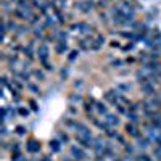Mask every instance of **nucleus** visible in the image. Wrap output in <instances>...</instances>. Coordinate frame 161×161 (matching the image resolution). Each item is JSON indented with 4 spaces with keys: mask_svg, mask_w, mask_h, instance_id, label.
<instances>
[{
    "mask_svg": "<svg viewBox=\"0 0 161 161\" xmlns=\"http://www.w3.org/2000/svg\"><path fill=\"white\" fill-rule=\"evenodd\" d=\"M26 89H29V90H31V92H34V93H40L39 86H37V84H34V82H28V84H26Z\"/></svg>",
    "mask_w": 161,
    "mask_h": 161,
    "instance_id": "obj_34",
    "label": "nucleus"
},
{
    "mask_svg": "<svg viewBox=\"0 0 161 161\" xmlns=\"http://www.w3.org/2000/svg\"><path fill=\"white\" fill-rule=\"evenodd\" d=\"M132 161H137V159H136V158H134V159H132Z\"/></svg>",
    "mask_w": 161,
    "mask_h": 161,
    "instance_id": "obj_54",
    "label": "nucleus"
},
{
    "mask_svg": "<svg viewBox=\"0 0 161 161\" xmlns=\"http://www.w3.org/2000/svg\"><path fill=\"white\" fill-rule=\"evenodd\" d=\"M123 148H124L126 155H132V156H134V152H136V150H134V145H132V143H129V142H127V143L123 147Z\"/></svg>",
    "mask_w": 161,
    "mask_h": 161,
    "instance_id": "obj_38",
    "label": "nucleus"
},
{
    "mask_svg": "<svg viewBox=\"0 0 161 161\" xmlns=\"http://www.w3.org/2000/svg\"><path fill=\"white\" fill-rule=\"evenodd\" d=\"M66 76H68V68H66V69H61V77H66Z\"/></svg>",
    "mask_w": 161,
    "mask_h": 161,
    "instance_id": "obj_52",
    "label": "nucleus"
},
{
    "mask_svg": "<svg viewBox=\"0 0 161 161\" xmlns=\"http://www.w3.org/2000/svg\"><path fill=\"white\" fill-rule=\"evenodd\" d=\"M11 86L15 87V89H18L19 92H21V90H23V89L26 87V84L23 82L21 79H18V77H11Z\"/></svg>",
    "mask_w": 161,
    "mask_h": 161,
    "instance_id": "obj_27",
    "label": "nucleus"
},
{
    "mask_svg": "<svg viewBox=\"0 0 161 161\" xmlns=\"http://www.w3.org/2000/svg\"><path fill=\"white\" fill-rule=\"evenodd\" d=\"M118 134H119V132H118V129H114V127H110L108 130L105 132V136L108 137V139H116V137H118Z\"/></svg>",
    "mask_w": 161,
    "mask_h": 161,
    "instance_id": "obj_33",
    "label": "nucleus"
},
{
    "mask_svg": "<svg viewBox=\"0 0 161 161\" xmlns=\"http://www.w3.org/2000/svg\"><path fill=\"white\" fill-rule=\"evenodd\" d=\"M21 150V143L19 142H11L10 143V152H18Z\"/></svg>",
    "mask_w": 161,
    "mask_h": 161,
    "instance_id": "obj_41",
    "label": "nucleus"
},
{
    "mask_svg": "<svg viewBox=\"0 0 161 161\" xmlns=\"http://www.w3.org/2000/svg\"><path fill=\"white\" fill-rule=\"evenodd\" d=\"M82 84H84L82 79H76L74 82H73V87H74V89H80V87H82Z\"/></svg>",
    "mask_w": 161,
    "mask_h": 161,
    "instance_id": "obj_46",
    "label": "nucleus"
},
{
    "mask_svg": "<svg viewBox=\"0 0 161 161\" xmlns=\"http://www.w3.org/2000/svg\"><path fill=\"white\" fill-rule=\"evenodd\" d=\"M126 118H127L129 123H136V124H139V121H140V118H139L137 111H127Z\"/></svg>",
    "mask_w": 161,
    "mask_h": 161,
    "instance_id": "obj_28",
    "label": "nucleus"
},
{
    "mask_svg": "<svg viewBox=\"0 0 161 161\" xmlns=\"http://www.w3.org/2000/svg\"><path fill=\"white\" fill-rule=\"evenodd\" d=\"M136 140H137V147H139L140 150H147V148L152 145V140L147 137V136H140V137L136 139Z\"/></svg>",
    "mask_w": 161,
    "mask_h": 161,
    "instance_id": "obj_19",
    "label": "nucleus"
},
{
    "mask_svg": "<svg viewBox=\"0 0 161 161\" xmlns=\"http://www.w3.org/2000/svg\"><path fill=\"white\" fill-rule=\"evenodd\" d=\"M71 31L79 32V34H97L95 32V26L89 24L87 21H77L71 24Z\"/></svg>",
    "mask_w": 161,
    "mask_h": 161,
    "instance_id": "obj_2",
    "label": "nucleus"
},
{
    "mask_svg": "<svg viewBox=\"0 0 161 161\" xmlns=\"http://www.w3.org/2000/svg\"><path fill=\"white\" fill-rule=\"evenodd\" d=\"M79 55H80V50H79V48L71 50V52L68 53V61H74L76 58H79Z\"/></svg>",
    "mask_w": 161,
    "mask_h": 161,
    "instance_id": "obj_32",
    "label": "nucleus"
},
{
    "mask_svg": "<svg viewBox=\"0 0 161 161\" xmlns=\"http://www.w3.org/2000/svg\"><path fill=\"white\" fill-rule=\"evenodd\" d=\"M105 44H106V37H105L103 34H98V32H97V34H95V40H93L90 50H92V52H98Z\"/></svg>",
    "mask_w": 161,
    "mask_h": 161,
    "instance_id": "obj_13",
    "label": "nucleus"
},
{
    "mask_svg": "<svg viewBox=\"0 0 161 161\" xmlns=\"http://www.w3.org/2000/svg\"><path fill=\"white\" fill-rule=\"evenodd\" d=\"M40 64H42V68H44L47 73H50V71L55 69V66H53V63H50L48 60H47V61H44V63H40Z\"/></svg>",
    "mask_w": 161,
    "mask_h": 161,
    "instance_id": "obj_35",
    "label": "nucleus"
},
{
    "mask_svg": "<svg viewBox=\"0 0 161 161\" xmlns=\"http://www.w3.org/2000/svg\"><path fill=\"white\" fill-rule=\"evenodd\" d=\"M114 108H116V111H118V114H127V106L124 105V103H118V105H114Z\"/></svg>",
    "mask_w": 161,
    "mask_h": 161,
    "instance_id": "obj_31",
    "label": "nucleus"
},
{
    "mask_svg": "<svg viewBox=\"0 0 161 161\" xmlns=\"http://www.w3.org/2000/svg\"><path fill=\"white\" fill-rule=\"evenodd\" d=\"M114 89H116L118 92H121V93H127V92H130L132 86H130L129 82H119V84H116Z\"/></svg>",
    "mask_w": 161,
    "mask_h": 161,
    "instance_id": "obj_25",
    "label": "nucleus"
},
{
    "mask_svg": "<svg viewBox=\"0 0 161 161\" xmlns=\"http://www.w3.org/2000/svg\"><path fill=\"white\" fill-rule=\"evenodd\" d=\"M16 110H18V114H19L21 118H28V116L31 114V111H29L28 106H16Z\"/></svg>",
    "mask_w": 161,
    "mask_h": 161,
    "instance_id": "obj_29",
    "label": "nucleus"
},
{
    "mask_svg": "<svg viewBox=\"0 0 161 161\" xmlns=\"http://www.w3.org/2000/svg\"><path fill=\"white\" fill-rule=\"evenodd\" d=\"M36 55H37V60L39 63H44L48 60V55H50V48H48V44L47 42H40L36 48Z\"/></svg>",
    "mask_w": 161,
    "mask_h": 161,
    "instance_id": "obj_3",
    "label": "nucleus"
},
{
    "mask_svg": "<svg viewBox=\"0 0 161 161\" xmlns=\"http://www.w3.org/2000/svg\"><path fill=\"white\" fill-rule=\"evenodd\" d=\"M123 64H124V61H123V60H114V61L111 63V66H116V68H121Z\"/></svg>",
    "mask_w": 161,
    "mask_h": 161,
    "instance_id": "obj_48",
    "label": "nucleus"
},
{
    "mask_svg": "<svg viewBox=\"0 0 161 161\" xmlns=\"http://www.w3.org/2000/svg\"><path fill=\"white\" fill-rule=\"evenodd\" d=\"M95 7H97V3L93 2V0H86V2H77V3H76V8H77L80 13H90Z\"/></svg>",
    "mask_w": 161,
    "mask_h": 161,
    "instance_id": "obj_10",
    "label": "nucleus"
},
{
    "mask_svg": "<svg viewBox=\"0 0 161 161\" xmlns=\"http://www.w3.org/2000/svg\"><path fill=\"white\" fill-rule=\"evenodd\" d=\"M98 8H106L108 7V0H98V2H95Z\"/></svg>",
    "mask_w": 161,
    "mask_h": 161,
    "instance_id": "obj_45",
    "label": "nucleus"
},
{
    "mask_svg": "<svg viewBox=\"0 0 161 161\" xmlns=\"http://www.w3.org/2000/svg\"><path fill=\"white\" fill-rule=\"evenodd\" d=\"M0 134H2V137H3V139L8 136V127H7V124H3V126H2V132H0Z\"/></svg>",
    "mask_w": 161,
    "mask_h": 161,
    "instance_id": "obj_50",
    "label": "nucleus"
},
{
    "mask_svg": "<svg viewBox=\"0 0 161 161\" xmlns=\"http://www.w3.org/2000/svg\"><path fill=\"white\" fill-rule=\"evenodd\" d=\"M95 111L100 114V116H105L110 113V108H108V103H106L105 100H97L95 103Z\"/></svg>",
    "mask_w": 161,
    "mask_h": 161,
    "instance_id": "obj_17",
    "label": "nucleus"
},
{
    "mask_svg": "<svg viewBox=\"0 0 161 161\" xmlns=\"http://www.w3.org/2000/svg\"><path fill=\"white\" fill-rule=\"evenodd\" d=\"M153 156H155L158 161H161V147H158V145L153 147Z\"/></svg>",
    "mask_w": 161,
    "mask_h": 161,
    "instance_id": "obj_40",
    "label": "nucleus"
},
{
    "mask_svg": "<svg viewBox=\"0 0 161 161\" xmlns=\"http://www.w3.org/2000/svg\"><path fill=\"white\" fill-rule=\"evenodd\" d=\"M108 16H110V15H108V13H105V11H100V13H98V19H100L102 23H108V21L111 19V18H108Z\"/></svg>",
    "mask_w": 161,
    "mask_h": 161,
    "instance_id": "obj_39",
    "label": "nucleus"
},
{
    "mask_svg": "<svg viewBox=\"0 0 161 161\" xmlns=\"http://www.w3.org/2000/svg\"><path fill=\"white\" fill-rule=\"evenodd\" d=\"M68 100H69L71 103H82V102H84L82 95H80L79 92H71L69 95H68Z\"/></svg>",
    "mask_w": 161,
    "mask_h": 161,
    "instance_id": "obj_24",
    "label": "nucleus"
},
{
    "mask_svg": "<svg viewBox=\"0 0 161 161\" xmlns=\"http://www.w3.org/2000/svg\"><path fill=\"white\" fill-rule=\"evenodd\" d=\"M2 8H3V11L10 10V0H2Z\"/></svg>",
    "mask_w": 161,
    "mask_h": 161,
    "instance_id": "obj_47",
    "label": "nucleus"
},
{
    "mask_svg": "<svg viewBox=\"0 0 161 161\" xmlns=\"http://www.w3.org/2000/svg\"><path fill=\"white\" fill-rule=\"evenodd\" d=\"M23 152L18 150V152H11V161H23Z\"/></svg>",
    "mask_w": 161,
    "mask_h": 161,
    "instance_id": "obj_36",
    "label": "nucleus"
},
{
    "mask_svg": "<svg viewBox=\"0 0 161 161\" xmlns=\"http://www.w3.org/2000/svg\"><path fill=\"white\" fill-rule=\"evenodd\" d=\"M40 148H42V145H40L39 140H36V139H28V140H26V152H29V153H39Z\"/></svg>",
    "mask_w": 161,
    "mask_h": 161,
    "instance_id": "obj_12",
    "label": "nucleus"
},
{
    "mask_svg": "<svg viewBox=\"0 0 161 161\" xmlns=\"http://www.w3.org/2000/svg\"><path fill=\"white\" fill-rule=\"evenodd\" d=\"M103 119H105L111 127H118V126H119V114H118V113H108V114L103 116Z\"/></svg>",
    "mask_w": 161,
    "mask_h": 161,
    "instance_id": "obj_18",
    "label": "nucleus"
},
{
    "mask_svg": "<svg viewBox=\"0 0 161 161\" xmlns=\"http://www.w3.org/2000/svg\"><path fill=\"white\" fill-rule=\"evenodd\" d=\"M28 103H29V106H31V110H32V111H39V105H37V102H36L34 98H29Z\"/></svg>",
    "mask_w": 161,
    "mask_h": 161,
    "instance_id": "obj_42",
    "label": "nucleus"
},
{
    "mask_svg": "<svg viewBox=\"0 0 161 161\" xmlns=\"http://www.w3.org/2000/svg\"><path fill=\"white\" fill-rule=\"evenodd\" d=\"M126 63H127V64L136 63V58H134V57H127V58H126Z\"/></svg>",
    "mask_w": 161,
    "mask_h": 161,
    "instance_id": "obj_51",
    "label": "nucleus"
},
{
    "mask_svg": "<svg viewBox=\"0 0 161 161\" xmlns=\"http://www.w3.org/2000/svg\"><path fill=\"white\" fill-rule=\"evenodd\" d=\"M29 32H32L31 24L29 23H21V24H18V29L15 31V37H21V36L29 34Z\"/></svg>",
    "mask_w": 161,
    "mask_h": 161,
    "instance_id": "obj_16",
    "label": "nucleus"
},
{
    "mask_svg": "<svg viewBox=\"0 0 161 161\" xmlns=\"http://www.w3.org/2000/svg\"><path fill=\"white\" fill-rule=\"evenodd\" d=\"M95 103H97V100L93 98V97H87V98H84V102H82L84 111H86L87 114H92L93 111H95Z\"/></svg>",
    "mask_w": 161,
    "mask_h": 161,
    "instance_id": "obj_14",
    "label": "nucleus"
},
{
    "mask_svg": "<svg viewBox=\"0 0 161 161\" xmlns=\"http://www.w3.org/2000/svg\"><path fill=\"white\" fill-rule=\"evenodd\" d=\"M119 97H121V92H118L116 89H111V90H106L103 93V100L108 103V105H118L119 103Z\"/></svg>",
    "mask_w": 161,
    "mask_h": 161,
    "instance_id": "obj_5",
    "label": "nucleus"
},
{
    "mask_svg": "<svg viewBox=\"0 0 161 161\" xmlns=\"http://www.w3.org/2000/svg\"><path fill=\"white\" fill-rule=\"evenodd\" d=\"M23 161H32V159H23Z\"/></svg>",
    "mask_w": 161,
    "mask_h": 161,
    "instance_id": "obj_53",
    "label": "nucleus"
},
{
    "mask_svg": "<svg viewBox=\"0 0 161 161\" xmlns=\"http://www.w3.org/2000/svg\"><path fill=\"white\" fill-rule=\"evenodd\" d=\"M124 130H126L127 136L132 137V139H139L142 136V130H140L139 124H136V123H129L127 121V124L124 126Z\"/></svg>",
    "mask_w": 161,
    "mask_h": 161,
    "instance_id": "obj_7",
    "label": "nucleus"
},
{
    "mask_svg": "<svg viewBox=\"0 0 161 161\" xmlns=\"http://www.w3.org/2000/svg\"><path fill=\"white\" fill-rule=\"evenodd\" d=\"M61 142L58 140V139H52L50 142H48V150L52 152V153H60L61 152Z\"/></svg>",
    "mask_w": 161,
    "mask_h": 161,
    "instance_id": "obj_20",
    "label": "nucleus"
},
{
    "mask_svg": "<svg viewBox=\"0 0 161 161\" xmlns=\"http://www.w3.org/2000/svg\"><path fill=\"white\" fill-rule=\"evenodd\" d=\"M69 155L74 161H84L87 158V152L86 148H82L80 145H71L69 147Z\"/></svg>",
    "mask_w": 161,
    "mask_h": 161,
    "instance_id": "obj_4",
    "label": "nucleus"
},
{
    "mask_svg": "<svg viewBox=\"0 0 161 161\" xmlns=\"http://www.w3.org/2000/svg\"><path fill=\"white\" fill-rule=\"evenodd\" d=\"M53 50H55L57 55H64L66 52H68V42L66 40H57L55 45H53Z\"/></svg>",
    "mask_w": 161,
    "mask_h": 161,
    "instance_id": "obj_15",
    "label": "nucleus"
},
{
    "mask_svg": "<svg viewBox=\"0 0 161 161\" xmlns=\"http://www.w3.org/2000/svg\"><path fill=\"white\" fill-rule=\"evenodd\" d=\"M79 114V108L74 103H69V106L66 108V116H71V118H77Z\"/></svg>",
    "mask_w": 161,
    "mask_h": 161,
    "instance_id": "obj_26",
    "label": "nucleus"
},
{
    "mask_svg": "<svg viewBox=\"0 0 161 161\" xmlns=\"http://www.w3.org/2000/svg\"><path fill=\"white\" fill-rule=\"evenodd\" d=\"M76 124H77V119H74V118H71V116H64V119H63V126L66 127V129H76Z\"/></svg>",
    "mask_w": 161,
    "mask_h": 161,
    "instance_id": "obj_22",
    "label": "nucleus"
},
{
    "mask_svg": "<svg viewBox=\"0 0 161 161\" xmlns=\"http://www.w3.org/2000/svg\"><path fill=\"white\" fill-rule=\"evenodd\" d=\"M140 93H143L145 97H153L156 95V86L155 82H145V84H140Z\"/></svg>",
    "mask_w": 161,
    "mask_h": 161,
    "instance_id": "obj_8",
    "label": "nucleus"
},
{
    "mask_svg": "<svg viewBox=\"0 0 161 161\" xmlns=\"http://www.w3.org/2000/svg\"><path fill=\"white\" fill-rule=\"evenodd\" d=\"M134 44H136V42H130V44H126V45H123V47H121V50H123V52H130V50L134 48Z\"/></svg>",
    "mask_w": 161,
    "mask_h": 161,
    "instance_id": "obj_44",
    "label": "nucleus"
},
{
    "mask_svg": "<svg viewBox=\"0 0 161 161\" xmlns=\"http://www.w3.org/2000/svg\"><path fill=\"white\" fill-rule=\"evenodd\" d=\"M74 140L77 142V145H80L86 150H90L93 147V140H90V139H87L84 136H80V134H77V132H74Z\"/></svg>",
    "mask_w": 161,
    "mask_h": 161,
    "instance_id": "obj_9",
    "label": "nucleus"
},
{
    "mask_svg": "<svg viewBox=\"0 0 161 161\" xmlns=\"http://www.w3.org/2000/svg\"><path fill=\"white\" fill-rule=\"evenodd\" d=\"M34 13H36L34 10H24V8H19V7L11 8V16L15 19L23 21V23H29V19L32 18Z\"/></svg>",
    "mask_w": 161,
    "mask_h": 161,
    "instance_id": "obj_1",
    "label": "nucleus"
},
{
    "mask_svg": "<svg viewBox=\"0 0 161 161\" xmlns=\"http://www.w3.org/2000/svg\"><path fill=\"white\" fill-rule=\"evenodd\" d=\"M74 132H77V134H80V136H84V137H87V139H90V140H93V134H92V129L86 124V123H82V121H77V124H76V129H74Z\"/></svg>",
    "mask_w": 161,
    "mask_h": 161,
    "instance_id": "obj_6",
    "label": "nucleus"
},
{
    "mask_svg": "<svg viewBox=\"0 0 161 161\" xmlns=\"http://www.w3.org/2000/svg\"><path fill=\"white\" fill-rule=\"evenodd\" d=\"M110 45H111L113 48H121V47H123V45L119 44V40H111V42H110Z\"/></svg>",
    "mask_w": 161,
    "mask_h": 161,
    "instance_id": "obj_49",
    "label": "nucleus"
},
{
    "mask_svg": "<svg viewBox=\"0 0 161 161\" xmlns=\"http://www.w3.org/2000/svg\"><path fill=\"white\" fill-rule=\"evenodd\" d=\"M28 134V129H26V126H16L15 127V136H18V137H23V136H26Z\"/></svg>",
    "mask_w": 161,
    "mask_h": 161,
    "instance_id": "obj_30",
    "label": "nucleus"
},
{
    "mask_svg": "<svg viewBox=\"0 0 161 161\" xmlns=\"http://www.w3.org/2000/svg\"><path fill=\"white\" fill-rule=\"evenodd\" d=\"M57 139L61 143H69L71 142V137H69V134L66 130H57Z\"/></svg>",
    "mask_w": 161,
    "mask_h": 161,
    "instance_id": "obj_23",
    "label": "nucleus"
},
{
    "mask_svg": "<svg viewBox=\"0 0 161 161\" xmlns=\"http://www.w3.org/2000/svg\"><path fill=\"white\" fill-rule=\"evenodd\" d=\"M32 36H34V40H37L39 39V42H42V40L45 39V26L44 24H36L34 28H32V32H31Z\"/></svg>",
    "mask_w": 161,
    "mask_h": 161,
    "instance_id": "obj_11",
    "label": "nucleus"
},
{
    "mask_svg": "<svg viewBox=\"0 0 161 161\" xmlns=\"http://www.w3.org/2000/svg\"><path fill=\"white\" fill-rule=\"evenodd\" d=\"M136 159H137V161H153V158H152L150 155H147V153H140V155H137Z\"/></svg>",
    "mask_w": 161,
    "mask_h": 161,
    "instance_id": "obj_37",
    "label": "nucleus"
},
{
    "mask_svg": "<svg viewBox=\"0 0 161 161\" xmlns=\"http://www.w3.org/2000/svg\"><path fill=\"white\" fill-rule=\"evenodd\" d=\"M114 140H116V142H118L119 145H123V147H124V145L127 143V142H126V139H124V136H121V134H118V137H116Z\"/></svg>",
    "mask_w": 161,
    "mask_h": 161,
    "instance_id": "obj_43",
    "label": "nucleus"
},
{
    "mask_svg": "<svg viewBox=\"0 0 161 161\" xmlns=\"http://www.w3.org/2000/svg\"><path fill=\"white\" fill-rule=\"evenodd\" d=\"M31 74H32V77L37 80V82H44V80H45V73L40 69V68H32L31 69Z\"/></svg>",
    "mask_w": 161,
    "mask_h": 161,
    "instance_id": "obj_21",
    "label": "nucleus"
}]
</instances>
